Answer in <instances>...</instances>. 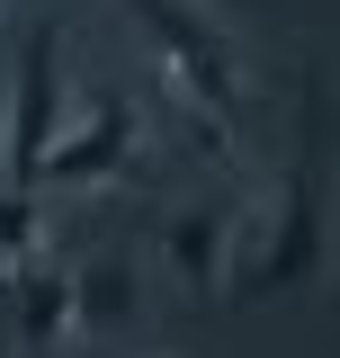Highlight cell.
<instances>
[{
	"instance_id": "obj_1",
	"label": "cell",
	"mask_w": 340,
	"mask_h": 358,
	"mask_svg": "<svg viewBox=\"0 0 340 358\" xmlns=\"http://www.w3.org/2000/svg\"><path fill=\"white\" fill-rule=\"evenodd\" d=\"M134 18L153 27V45H162L170 63V99H179V117H188V134H197V152H233V126H242V99H251V81H242V45L224 36V27H206L188 0H134Z\"/></svg>"
},
{
	"instance_id": "obj_2",
	"label": "cell",
	"mask_w": 340,
	"mask_h": 358,
	"mask_svg": "<svg viewBox=\"0 0 340 358\" xmlns=\"http://www.w3.org/2000/svg\"><path fill=\"white\" fill-rule=\"evenodd\" d=\"M313 278H323V171L296 162L287 188H278L269 242L242 251V268H224V287H242V296H287V287H313Z\"/></svg>"
},
{
	"instance_id": "obj_3",
	"label": "cell",
	"mask_w": 340,
	"mask_h": 358,
	"mask_svg": "<svg viewBox=\"0 0 340 358\" xmlns=\"http://www.w3.org/2000/svg\"><path fill=\"white\" fill-rule=\"evenodd\" d=\"M63 126V27L36 18V36L18 45L9 63V134H0V188H27L36 179V152ZM36 197V188H27Z\"/></svg>"
},
{
	"instance_id": "obj_4",
	"label": "cell",
	"mask_w": 340,
	"mask_h": 358,
	"mask_svg": "<svg viewBox=\"0 0 340 358\" xmlns=\"http://www.w3.org/2000/svg\"><path fill=\"white\" fill-rule=\"evenodd\" d=\"M134 143H143L134 99H99L72 143H45V152H36V179H27V188H99V179H117L134 162Z\"/></svg>"
},
{
	"instance_id": "obj_5",
	"label": "cell",
	"mask_w": 340,
	"mask_h": 358,
	"mask_svg": "<svg viewBox=\"0 0 340 358\" xmlns=\"http://www.w3.org/2000/svg\"><path fill=\"white\" fill-rule=\"evenodd\" d=\"M0 287L18 296V350L27 358H54L63 341H72V268H54L36 251V260H9Z\"/></svg>"
},
{
	"instance_id": "obj_6",
	"label": "cell",
	"mask_w": 340,
	"mask_h": 358,
	"mask_svg": "<svg viewBox=\"0 0 340 358\" xmlns=\"http://www.w3.org/2000/svg\"><path fill=\"white\" fill-rule=\"evenodd\" d=\"M143 322V268L126 251H99V260L72 268V331H134Z\"/></svg>"
},
{
	"instance_id": "obj_7",
	"label": "cell",
	"mask_w": 340,
	"mask_h": 358,
	"mask_svg": "<svg viewBox=\"0 0 340 358\" xmlns=\"http://www.w3.org/2000/svg\"><path fill=\"white\" fill-rule=\"evenodd\" d=\"M170 268L197 287V296H224V268H233V206H179L162 224Z\"/></svg>"
},
{
	"instance_id": "obj_8",
	"label": "cell",
	"mask_w": 340,
	"mask_h": 358,
	"mask_svg": "<svg viewBox=\"0 0 340 358\" xmlns=\"http://www.w3.org/2000/svg\"><path fill=\"white\" fill-rule=\"evenodd\" d=\"M45 251V215L27 188H0V260H36Z\"/></svg>"
},
{
	"instance_id": "obj_9",
	"label": "cell",
	"mask_w": 340,
	"mask_h": 358,
	"mask_svg": "<svg viewBox=\"0 0 340 358\" xmlns=\"http://www.w3.org/2000/svg\"><path fill=\"white\" fill-rule=\"evenodd\" d=\"M0 134H9V72H0Z\"/></svg>"
}]
</instances>
